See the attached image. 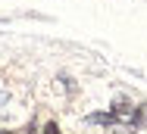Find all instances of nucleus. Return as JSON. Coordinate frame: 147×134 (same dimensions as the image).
<instances>
[{"instance_id":"f257e3e1","label":"nucleus","mask_w":147,"mask_h":134,"mask_svg":"<svg viewBox=\"0 0 147 134\" xmlns=\"http://www.w3.org/2000/svg\"><path fill=\"white\" fill-rule=\"evenodd\" d=\"M38 134H59V128H57V122H47V125H44Z\"/></svg>"},{"instance_id":"f03ea898","label":"nucleus","mask_w":147,"mask_h":134,"mask_svg":"<svg viewBox=\"0 0 147 134\" xmlns=\"http://www.w3.org/2000/svg\"><path fill=\"white\" fill-rule=\"evenodd\" d=\"M0 134H16V131H0Z\"/></svg>"}]
</instances>
